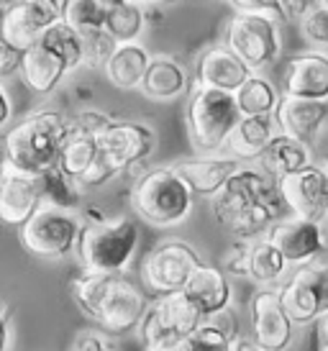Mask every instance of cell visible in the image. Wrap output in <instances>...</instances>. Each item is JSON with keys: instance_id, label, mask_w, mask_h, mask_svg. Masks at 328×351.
Masks as SVG:
<instances>
[{"instance_id": "681fc988", "label": "cell", "mask_w": 328, "mask_h": 351, "mask_svg": "<svg viewBox=\"0 0 328 351\" xmlns=\"http://www.w3.org/2000/svg\"><path fill=\"white\" fill-rule=\"evenodd\" d=\"M8 3H31V0H8Z\"/></svg>"}, {"instance_id": "ffe728a7", "label": "cell", "mask_w": 328, "mask_h": 351, "mask_svg": "<svg viewBox=\"0 0 328 351\" xmlns=\"http://www.w3.org/2000/svg\"><path fill=\"white\" fill-rule=\"evenodd\" d=\"M282 95L303 100H328V54L305 51L288 62Z\"/></svg>"}, {"instance_id": "c3c4849f", "label": "cell", "mask_w": 328, "mask_h": 351, "mask_svg": "<svg viewBox=\"0 0 328 351\" xmlns=\"http://www.w3.org/2000/svg\"><path fill=\"white\" fill-rule=\"evenodd\" d=\"M106 5H116V3H124V0H103Z\"/></svg>"}, {"instance_id": "f1b7e54d", "label": "cell", "mask_w": 328, "mask_h": 351, "mask_svg": "<svg viewBox=\"0 0 328 351\" xmlns=\"http://www.w3.org/2000/svg\"><path fill=\"white\" fill-rule=\"evenodd\" d=\"M236 100H239L242 116L272 118L274 113H277V108H280L282 95L277 93V88H274L264 75L254 72V75L246 80V85L236 93Z\"/></svg>"}, {"instance_id": "d4e9b609", "label": "cell", "mask_w": 328, "mask_h": 351, "mask_svg": "<svg viewBox=\"0 0 328 351\" xmlns=\"http://www.w3.org/2000/svg\"><path fill=\"white\" fill-rule=\"evenodd\" d=\"M259 167L274 180H282V177L295 175V172H303V169L313 167V149L305 141L288 136V134L280 131L270 144V149L264 152V156L259 159Z\"/></svg>"}, {"instance_id": "7c38bea8", "label": "cell", "mask_w": 328, "mask_h": 351, "mask_svg": "<svg viewBox=\"0 0 328 351\" xmlns=\"http://www.w3.org/2000/svg\"><path fill=\"white\" fill-rule=\"evenodd\" d=\"M156 149V134L149 123L139 121H113L100 136V159L113 175H124L131 167L144 165Z\"/></svg>"}, {"instance_id": "4fadbf2b", "label": "cell", "mask_w": 328, "mask_h": 351, "mask_svg": "<svg viewBox=\"0 0 328 351\" xmlns=\"http://www.w3.org/2000/svg\"><path fill=\"white\" fill-rule=\"evenodd\" d=\"M251 341L264 351H288L295 341V323L280 300L277 287H259L249 300Z\"/></svg>"}, {"instance_id": "8992f818", "label": "cell", "mask_w": 328, "mask_h": 351, "mask_svg": "<svg viewBox=\"0 0 328 351\" xmlns=\"http://www.w3.org/2000/svg\"><path fill=\"white\" fill-rule=\"evenodd\" d=\"M139 226L131 218L85 223L78 244L80 267L87 272L124 274L139 252Z\"/></svg>"}, {"instance_id": "5bb4252c", "label": "cell", "mask_w": 328, "mask_h": 351, "mask_svg": "<svg viewBox=\"0 0 328 351\" xmlns=\"http://www.w3.org/2000/svg\"><path fill=\"white\" fill-rule=\"evenodd\" d=\"M59 21H62V0L5 3V8H3V41H10L21 49H31Z\"/></svg>"}, {"instance_id": "d6986e66", "label": "cell", "mask_w": 328, "mask_h": 351, "mask_svg": "<svg viewBox=\"0 0 328 351\" xmlns=\"http://www.w3.org/2000/svg\"><path fill=\"white\" fill-rule=\"evenodd\" d=\"M251 72L242 59L226 44H213L195 62V85L223 90V93H239L251 77Z\"/></svg>"}, {"instance_id": "4316f807", "label": "cell", "mask_w": 328, "mask_h": 351, "mask_svg": "<svg viewBox=\"0 0 328 351\" xmlns=\"http://www.w3.org/2000/svg\"><path fill=\"white\" fill-rule=\"evenodd\" d=\"M152 64V54L141 44H121L113 59L108 62L106 77L118 90H134L144 85V77Z\"/></svg>"}, {"instance_id": "e0dca14e", "label": "cell", "mask_w": 328, "mask_h": 351, "mask_svg": "<svg viewBox=\"0 0 328 351\" xmlns=\"http://www.w3.org/2000/svg\"><path fill=\"white\" fill-rule=\"evenodd\" d=\"M280 193L285 205L290 208V215H298L305 221H318V223L328 215L326 175H323L320 165L282 177Z\"/></svg>"}, {"instance_id": "9c48e42d", "label": "cell", "mask_w": 328, "mask_h": 351, "mask_svg": "<svg viewBox=\"0 0 328 351\" xmlns=\"http://www.w3.org/2000/svg\"><path fill=\"white\" fill-rule=\"evenodd\" d=\"M226 47H231L251 72H261L280 59V19L264 13H236L229 23Z\"/></svg>"}, {"instance_id": "f546056e", "label": "cell", "mask_w": 328, "mask_h": 351, "mask_svg": "<svg viewBox=\"0 0 328 351\" xmlns=\"http://www.w3.org/2000/svg\"><path fill=\"white\" fill-rule=\"evenodd\" d=\"M146 13L144 5L136 0H124L116 5H108L106 31L118 41V44H136L139 36L144 34Z\"/></svg>"}, {"instance_id": "1f68e13d", "label": "cell", "mask_w": 328, "mask_h": 351, "mask_svg": "<svg viewBox=\"0 0 328 351\" xmlns=\"http://www.w3.org/2000/svg\"><path fill=\"white\" fill-rule=\"evenodd\" d=\"M288 269H290L288 259L282 256L277 246L270 244L267 239L257 241L254 256H251V272H249L251 282H257L259 287H280V282H285Z\"/></svg>"}, {"instance_id": "6da1fadb", "label": "cell", "mask_w": 328, "mask_h": 351, "mask_svg": "<svg viewBox=\"0 0 328 351\" xmlns=\"http://www.w3.org/2000/svg\"><path fill=\"white\" fill-rule=\"evenodd\" d=\"M213 218L233 239H257L282 221L280 180L261 167H242L231 182L213 197Z\"/></svg>"}, {"instance_id": "cb8c5ba5", "label": "cell", "mask_w": 328, "mask_h": 351, "mask_svg": "<svg viewBox=\"0 0 328 351\" xmlns=\"http://www.w3.org/2000/svg\"><path fill=\"white\" fill-rule=\"evenodd\" d=\"M277 121L274 118H246L244 116L239 121V126L233 128L231 138L226 152L231 156H236L239 162H259L264 152L270 149V144L274 141L277 131Z\"/></svg>"}, {"instance_id": "ba28073f", "label": "cell", "mask_w": 328, "mask_h": 351, "mask_svg": "<svg viewBox=\"0 0 328 351\" xmlns=\"http://www.w3.org/2000/svg\"><path fill=\"white\" fill-rule=\"evenodd\" d=\"M82 228V215L54 205H41L29 218V223L19 228V239L23 249L39 259H62L69 252H78Z\"/></svg>"}, {"instance_id": "60d3db41", "label": "cell", "mask_w": 328, "mask_h": 351, "mask_svg": "<svg viewBox=\"0 0 328 351\" xmlns=\"http://www.w3.org/2000/svg\"><path fill=\"white\" fill-rule=\"evenodd\" d=\"M323 5V0H280L282 19H295L303 21L310 10H316Z\"/></svg>"}, {"instance_id": "4dcf8cb0", "label": "cell", "mask_w": 328, "mask_h": 351, "mask_svg": "<svg viewBox=\"0 0 328 351\" xmlns=\"http://www.w3.org/2000/svg\"><path fill=\"white\" fill-rule=\"evenodd\" d=\"M41 180V193H44V205H54L62 210H72L78 213V208L82 205V185L78 180L62 169V167H51L44 175H39Z\"/></svg>"}, {"instance_id": "f6af8a7d", "label": "cell", "mask_w": 328, "mask_h": 351, "mask_svg": "<svg viewBox=\"0 0 328 351\" xmlns=\"http://www.w3.org/2000/svg\"><path fill=\"white\" fill-rule=\"evenodd\" d=\"M231 351H264L261 346H257L254 341H246V339H239V341L233 343Z\"/></svg>"}, {"instance_id": "603a6c76", "label": "cell", "mask_w": 328, "mask_h": 351, "mask_svg": "<svg viewBox=\"0 0 328 351\" xmlns=\"http://www.w3.org/2000/svg\"><path fill=\"white\" fill-rule=\"evenodd\" d=\"M67 75H69L67 62L59 57L57 51L44 47V44H34L26 51V62H23V69H21V77L26 82V88L34 90L36 95L54 93Z\"/></svg>"}, {"instance_id": "e575fe53", "label": "cell", "mask_w": 328, "mask_h": 351, "mask_svg": "<svg viewBox=\"0 0 328 351\" xmlns=\"http://www.w3.org/2000/svg\"><path fill=\"white\" fill-rule=\"evenodd\" d=\"M118 44L106 29L100 31H90V34H82V62H85L87 69H106L108 62L113 59V54L118 51Z\"/></svg>"}, {"instance_id": "836d02e7", "label": "cell", "mask_w": 328, "mask_h": 351, "mask_svg": "<svg viewBox=\"0 0 328 351\" xmlns=\"http://www.w3.org/2000/svg\"><path fill=\"white\" fill-rule=\"evenodd\" d=\"M39 44L49 47L51 51H57L59 57L67 62L69 72L85 67V62H82V34H78V31L72 29V26H67L65 21L54 23V26L41 36Z\"/></svg>"}, {"instance_id": "3957f363", "label": "cell", "mask_w": 328, "mask_h": 351, "mask_svg": "<svg viewBox=\"0 0 328 351\" xmlns=\"http://www.w3.org/2000/svg\"><path fill=\"white\" fill-rule=\"evenodd\" d=\"M69 118L57 110H36L5 134V159L26 175H44L59 165Z\"/></svg>"}, {"instance_id": "484cf974", "label": "cell", "mask_w": 328, "mask_h": 351, "mask_svg": "<svg viewBox=\"0 0 328 351\" xmlns=\"http://www.w3.org/2000/svg\"><path fill=\"white\" fill-rule=\"evenodd\" d=\"M141 90L154 100H174L193 88H190V80H187V69L177 59L159 54V57H152V64H149Z\"/></svg>"}, {"instance_id": "30bf717a", "label": "cell", "mask_w": 328, "mask_h": 351, "mask_svg": "<svg viewBox=\"0 0 328 351\" xmlns=\"http://www.w3.org/2000/svg\"><path fill=\"white\" fill-rule=\"evenodd\" d=\"M203 267L200 254L183 239H164L146 254L141 264V280L149 290L162 295L185 293L193 274Z\"/></svg>"}, {"instance_id": "7dc6e473", "label": "cell", "mask_w": 328, "mask_h": 351, "mask_svg": "<svg viewBox=\"0 0 328 351\" xmlns=\"http://www.w3.org/2000/svg\"><path fill=\"white\" fill-rule=\"evenodd\" d=\"M136 3H141V5H154V3H162V0H136Z\"/></svg>"}, {"instance_id": "52a82bcc", "label": "cell", "mask_w": 328, "mask_h": 351, "mask_svg": "<svg viewBox=\"0 0 328 351\" xmlns=\"http://www.w3.org/2000/svg\"><path fill=\"white\" fill-rule=\"evenodd\" d=\"M203 321L205 318L185 293L156 298L139 326L144 351H180Z\"/></svg>"}, {"instance_id": "83f0119b", "label": "cell", "mask_w": 328, "mask_h": 351, "mask_svg": "<svg viewBox=\"0 0 328 351\" xmlns=\"http://www.w3.org/2000/svg\"><path fill=\"white\" fill-rule=\"evenodd\" d=\"M239 341V323L233 311L218 313L198 326V331L180 346V351H231Z\"/></svg>"}, {"instance_id": "44dd1931", "label": "cell", "mask_w": 328, "mask_h": 351, "mask_svg": "<svg viewBox=\"0 0 328 351\" xmlns=\"http://www.w3.org/2000/svg\"><path fill=\"white\" fill-rule=\"evenodd\" d=\"M274 121L282 134L313 144L328 123V100H303L282 95Z\"/></svg>"}, {"instance_id": "ab89813d", "label": "cell", "mask_w": 328, "mask_h": 351, "mask_svg": "<svg viewBox=\"0 0 328 351\" xmlns=\"http://www.w3.org/2000/svg\"><path fill=\"white\" fill-rule=\"evenodd\" d=\"M236 13H264V16H274L282 19L280 0H229Z\"/></svg>"}, {"instance_id": "7bdbcfd3", "label": "cell", "mask_w": 328, "mask_h": 351, "mask_svg": "<svg viewBox=\"0 0 328 351\" xmlns=\"http://www.w3.org/2000/svg\"><path fill=\"white\" fill-rule=\"evenodd\" d=\"M0 98H3V113H0V126H5L10 121V113H13V103H10V95H8V88L3 85L0 88Z\"/></svg>"}, {"instance_id": "bcb514c9", "label": "cell", "mask_w": 328, "mask_h": 351, "mask_svg": "<svg viewBox=\"0 0 328 351\" xmlns=\"http://www.w3.org/2000/svg\"><path fill=\"white\" fill-rule=\"evenodd\" d=\"M320 169H323V175H326V195H328V156L320 162Z\"/></svg>"}, {"instance_id": "d6a6232c", "label": "cell", "mask_w": 328, "mask_h": 351, "mask_svg": "<svg viewBox=\"0 0 328 351\" xmlns=\"http://www.w3.org/2000/svg\"><path fill=\"white\" fill-rule=\"evenodd\" d=\"M108 5L103 0H62V21L78 34L106 29Z\"/></svg>"}, {"instance_id": "f907efd6", "label": "cell", "mask_w": 328, "mask_h": 351, "mask_svg": "<svg viewBox=\"0 0 328 351\" xmlns=\"http://www.w3.org/2000/svg\"><path fill=\"white\" fill-rule=\"evenodd\" d=\"M323 5H326V8H328V0H323Z\"/></svg>"}, {"instance_id": "74e56055", "label": "cell", "mask_w": 328, "mask_h": 351, "mask_svg": "<svg viewBox=\"0 0 328 351\" xmlns=\"http://www.w3.org/2000/svg\"><path fill=\"white\" fill-rule=\"evenodd\" d=\"M26 51L29 49H21L10 41H0V75L10 77L13 72H21L26 62Z\"/></svg>"}, {"instance_id": "7a4b0ae2", "label": "cell", "mask_w": 328, "mask_h": 351, "mask_svg": "<svg viewBox=\"0 0 328 351\" xmlns=\"http://www.w3.org/2000/svg\"><path fill=\"white\" fill-rule=\"evenodd\" d=\"M72 298L87 318L106 333H128L139 328L152 302L124 274H103L82 269L72 277Z\"/></svg>"}, {"instance_id": "8d00e7d4", "label": "cell", "mask_w": 328, "mask_h": 351, "mask_svg": "<svg viewBox=\"0 0 328 351\" xmlns=\"http://www.w3.org/2000/svg\"><path fill=\"white\" fill-rule=\"evenodd\" d=\"M300 31H303V36H305L310 44L328 47V8L326 5L310 10L308 16L300 21Z\"/></svg>"}, {"instance_id": "2e32d148", "label": "cell", "mask_w": 328, "mask_h": 351, "mask_svg": "<svg viewBox=\"0 0 328 351\" xmlns=\"http://www.w3.org/2000/svg\"><path fill=\"white\" fill-rule=\"evenodd\" d=\"M44 205L41 180L36 175H26L8 162H3L0 175V218L3 223L21 228Z\"/></svg>"}, {"instance_id": "7402d4cb", "label": "cell", "mask_w": 328, "mask_h": 351, "mask_svg": "<svg viewBox=\"0 0 328 351\" xmlns=\"http://www.w3.org/2000/svg\"><path fill=\"white\" fill-rule=\"evenodd\" d=\"M185 295L190 298V302L198 308V313L205 321L218 315V313L231 311L233 302V287L229 282V274L213 264H203L193 274V280L185 287Z\"/></svg>"}, {"instance_id": "d590c367", "label": "cell", "mask_w": 328, "mask_h": 351, "mask_svg": "<svg viewBox=\"0 0 328 351\" xmlns=\"http://www.w3.org/2000/svg\"><path fill=\"white\" fill-rule=\"evenodd\" d=\"M254 246H257V241H251V239H236V241H231V246L221 254V269L223 272L229 274V277H242V280H249Z\"/></svg>"}, {"instance_id": "f35d334b", "label": "cell", "mask_w": 328, "mask_h": 351, "mask_svg": "<svg viewBox=\"0 0 328 351\" xmlns=\"http://www.w3.org/2000/svg\"><path fill=\"white\" fill-rule=\"evenodd\" d=\"M67 351H116L106 333L100 331H82L75 336V341Z\"/></svg>"}, {"instance_id": "ee69618b", "label": "cell", "mask_w": 328, "mask_h": 351, "mask_svg": "<svg viewBox=\"0 0 328 351\" xmlns=\"http://www.w3.org/2000/svg\"><path fill=\"white\" fill-rule=\"evenodd\" d=\"M318 343H320V349L328 351V313L318 321Z\"/></svg>"}, {"instance_id": "b9f144b4", "label": "cell", "mask_w": 328, "mask_h": 351, "mask_svg": "<svg viewBox=\"0 0 328 351\" xmlns=\"http://www.w3.org/2000/svg\"><path fill=\"white\" fill-rule=\"evenodd\" d=\"M13 341H16V326L10 318V308L3 305V351L13 349Z\"/></svg>"}, {"instance_id": "816d5d0a", "label": "cell", "mask_w": 328, "mask_h": 351, "mask_svg": "<svg viewBox=\"0 0 328 351\" xmlns=\"http://www.w3.org/2000/svg\"><path fill=\"white\" fill-rule=\"evenodd\" d=\"M320 351H326V349H320Z\"/></svg>"}, {"instance_id": "ac0fdd59", "label": "cell", "mask_w": 328, "mask_h": 351, "mask_svg": "<svg viewBox=\"0 0 328 351\" xmlns=\"http://www.w3.org/2000/svg\"><path fill=\"white\" fill-rule=\"evenodd\" d=\"M174 169L180 172L185 182L190 185L195 195L215 197L223 187L231 182V177L242 169V162L231 154H198L190 159L174 162Z\"/></svg>"}, {"instance_id": "8fae6325", "label": "cell", "mask_w": 328, "mask_h": 351, "mask_svg": "<svg viewBox=\"0 0 328 351\" xmlns=\"http://www.w3.org/2000/svg\"><path fill=\"white\" fill-rule=\"evenodd\" d=\"M277 293L295 326L318 323L328 313V262L316 259L295 267V272L277 287Z\"/></svg>"}, {"instance_id": "5b68a950", "label": "cell", "mask_w": 328, "mask_h": 351, "mask_svg": "<svg viewBox=\"0 0 328 351\" xmlns=\"http://www.w3.org/2000/svg\"><path fill=\"white\" fill-rule=\"evenodd\" d=\"M242 118L233 93L193 85L185 106V126L198 154H218L229 147V138Z\"/></svg>"}, {"instance_id": "9a60e30c", "label": "cell", "mask_w": 328, "mask_h": 351, "mask_svg": "<svg viewBox=\"0 0 328 351\" xmlns=\"http://www.w3.org/2000/svg\"><path fill=\"white\" fill-rule=\"evenodd\" d=\"M264 239L280 249L290 267H303L320 259V254L328 249L323 226L318 221H305L298 215H288L272 226Z\"/></svg>"}, {"instance_id": "277c9868", "label": "cell", "mask_w": 328, "mask_h": 351, "mask_svg": "<svg viewBox=\"0 0 328 351\" xmlns=\"http://www.w3.org/2000/svg\"><path fill=\"white\" fill-rule=\"evenodd\" d=\"M131 205L144 223L156 228H174L190 218L195 193L172 165L154 167L136 180Z\"/></svg>"}]
</instances>
